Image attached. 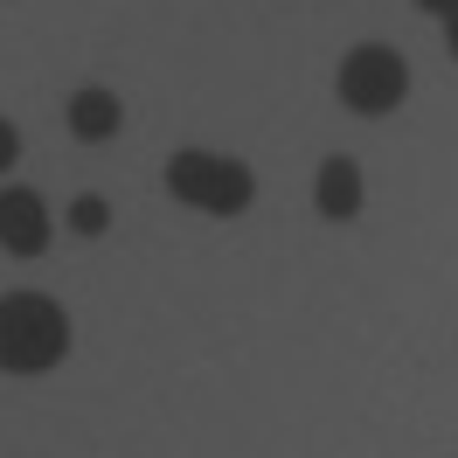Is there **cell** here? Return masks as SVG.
I'll list each match as a JSON object with an SVG mask.
<instances>
[{"mask_svg": "<svg viewBox=\"0 0 458 458\" xmlns=\"http://www.w3.org/2000/svg\"><path fill=\"white\" fill-rule=\"evenodd\" d=\"M70 354V319L42 292H7L0 299V369L7 375H42Z\"/></svg>", "mask_w": 458, "mask_h": 458, "instance_id": "6da1fadb", "label": "cell"}, {"mask_svg": "<svg viewBox=\"0 0 458 458\" xmlns=\"http://www.w3.org/2000/svg\"><path fill=\"white\" fill-rule=\"evenodd\" d=\"M167 195L188 201V208H208V216H243L250 195H258V181L243 160H223V153H174L167 160Z\"/></svg>", "mask_w": 458, "mask_h": 458, "instance_id": "7a4b0ae2", "label": "cell"}, {"mask_svg": "<svg viewBox=\"0 0 458 458\" xmlns=\"http://www.w3.org/2000/svg\"><path fill=\"white\" fill-rule=\"evenodd\" d=\"M334 90H341L347 112L382 118V112H396L403 98H410V63H403L389 42H361V49H347V56H341Z\"/></svg>", "mask_w": 458, "mask_h": 458, "instance_id": "3957f363", "label": "cell"}, {"mask_svg": "<svg viewBox=\"0 0 458 458\" xmlns=\"http://www.w3.org/2000/svg\"><path fill=\"white\" fill-rule=\"evenodd\" d=\"M0 250H14V258L49 250V201L35 188H0Z\"/></svg>", "mask_w": 458, "mask_h": 458, "instance_id": "277c9868", "label": "cell"}, {"mask_svg": "<svg viewBox=\"0 0 458 458\" xmlns=\"http://www.w3.org/2000/svg\"><path fill=\"white\" fill-rule=\"evenodd\" d=\"M313 201H319V216H327V223L361 216V167H354L347 153H334V160L319 167V181H313Z\"/></svg>", "mask_w": 458, "mask_h": 458, "instance_id": "5b68a950", "label": "cell"}, {"mask_svg": "<svg viewBox=\"0 0 458 458\" xmlns=\"http://www.w3.org/2000/svg\"><path fill=\"white\" fill-rule=\"evenodd\" d=\"M118 125H125V105H118V90L84 84L77 98H70V132H77V140H112Z\"/></svg>", "mask_w": 458, "mask_h": 458, "instance_id": "8992f818", "label": "cell"}, {"mask_svg": "<svg viewBox=\"0 0 458 458\" xmlns=\"http://www.w3.org/2000/svg\"><path fill=\"white\" fill-rule=\"evenodd\" d=\"M105 223H112V201L105 195H77L70 201V229H77V236H98Z\"/></svg>", "mask_w": 458, "mask_h": 458, "instance_id": "52a82bcc", "label": "cell"}, {"mask_svg": "<svg viewBox=\"0 0 458 458\" xmlns=\"http://www.w3.org/2000/svg\"><path fill=\"white\" fill-rule=\"evenodd\" d=\"M14 160H21V132H14V125H7V118H0V174L14 167Z\"/></svg>", "mask_w": 458, "mask_h": 458, "instance_id": "ba28073f", "label": "cell"}, {"mask_svg": "<svg viewBox=\"0 0 458 458\" xmlns=\"http://www.w3.org/2000/svg\"><path fill=\"white\" fill-rule=\"evenodd\" d=\"M417 7H424V14H437V21H445V14H458V0H417Z\"/></svg>", "mask_w": 458, "mask_h": 458, "instance_id": "9c48e42d", "label": "cell"}, {"mask_svg": "<svg viewBox=\"0 0 458 458\" xmlns=\"http://www.w3.org/2000/svg\"><path fill=\"white\" fill-rule=\"evenodd\" d=\"M445 49H452V63H458V14H445Z\"/></svg>", "mask_w": 458, "mask_h": 458, "instance_id": "30bf717a", "label": "cell"}]
</instances>
